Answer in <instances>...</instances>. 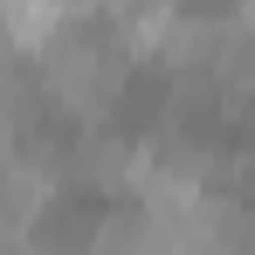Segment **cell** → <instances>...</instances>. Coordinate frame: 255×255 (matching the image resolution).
Here are the masks:
<instances>
[{
    "instance_id": "cell-1",
    "label": "cell",
    "mask_w": 255,
    "mask_h": 255,
    "mask_svg": "<svg viewBox=\"0 0 255 255\" xmlns=\"http://www.w3.org/2000/svg\"><path fill=\"white\" fill-rule=\"evenodd\" d=\"M125 62H131V48L111 35V14H83L69 35H55L35 55V76L48 90V111H69L76 125H97L125 90Z\"/></svg>"
},
{
    "instance_id": "cell-2",
    "label": "cell",
    "mask_w": 255,
    "mask_h": 255,
    "mask_svg": "<svg viewBox=\"0 0 255 255\" xmlns=\"http://www.w3.org/2000/svg\"><path fill=\"white\" fill-rule=\"evenodd\" d=\"M83 255H152V221H145V207H111L104 221H90Z\"/></svg>"
},
{
    "instance_id": "cell-3",
    "label": "cell",
    "mask_w": 255,
    "mask_h": 255,
    "mask_svg": "<svg viewBox=\"0 0 255 255\" xmlns=\"http://www.w3.org/2000/svg\"><path fill=\"white\" fill-rule=\"evenodd\" d=\"M242 166H249V172H255V145H249V152H242Z\"/></svg>"
}]
</instances>
